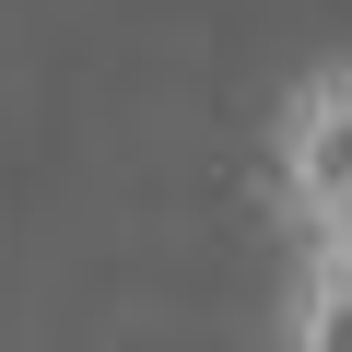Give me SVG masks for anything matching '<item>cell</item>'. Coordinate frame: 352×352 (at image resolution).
<instances>
[{
  "label": "cell",
  "mask_w": 352,
  "mask_h": 352,
  "mask_svg": "<svg viewBox=\"0 0 352 352\" xmlns=\"http://www.w3.org/2000/svg\"><path fill=\"white\" fill-rule=\"evenodd\" d=\"M270 188L305 223V247L352 235V59H329V71H305L282 94V118H270Z\"/></svg>",
  "instance_id": "obj_1"
},
{
  "label": "cell",
  "mask_w": 352,
  "mask_h": 352,
  "mask_svg": "<svg viewBox=\"0 0 352 352\" xmlns=\"http://www.w3.org/2000/svg\"><path fill=\"white\" fill-rule=\"evenodd\" d=\"M282 352H352V235L305 247L294 305H282Z\"/></svg>",
  "instance_id": "obj_2"
}]
</instances>
